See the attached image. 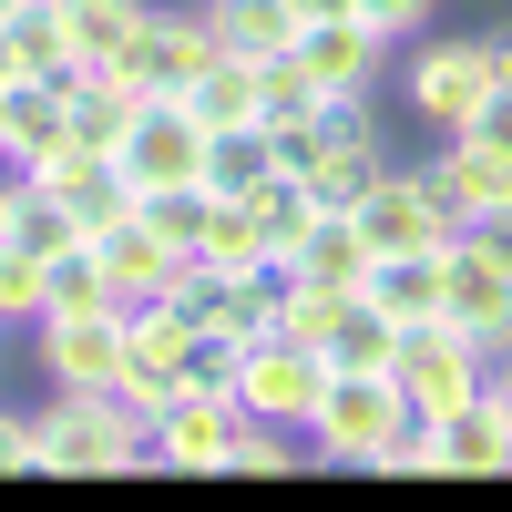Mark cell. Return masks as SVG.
<instances>
[{"mask_svg": "<svg viewBox=\"0 0 512 512\" xmlns=\"http://www.w3.org/2000/svg\"><path fill=\"white\" fill-rule=\"evenodd\" d=\"M31 451L62 482H123L144 472V410H123L113 390H52V410H31Z\"/></svg>", "mask_w": 512, "mask_h": 512, "instance_id": "cell-1", "label": "cell"}, {"mask_svg": "<svg viewBox=\"0 0 512 512\" xmlns=\"http://www.w3.org/2000/svg\"><path fill=\"white\" fill-rule=\"evenodd\" d=\"M441 318L472 328L492 369L512 359V226H451L441 236Z\"/></svg>", "mask_w": 512, "mask_h": 512, "instance_id": "cell-2", "label": "cell"}, {"mask_svg": "<svg viewBox=\"0 0 512 512\" xmlns=\"http://www.w3.org/2000/svg\"><path fill=\"white\" fill-rule=\"evenodd\" d=\"M410 420V400H400V379L390 369H328L318 379V410H308V461H369L379 441H390Z\"/></svg>", "mask_w": 512, "mask_h": 512, "instance_id": "cell-3", "label": "cell"}, {"mask_svg": "<svg viewBox=\"0 0 512 512\" xmlns=\"http://www.w3.org/2000/svg\"><path fill=\"white\" fill-rule=\"evenodd\" d=\"M246 400L236 390H175L144 420V472H236Z\"/></svg>", "mask_w": 512, "mask_h": 512, "instance_id": "cell-4", "label": "cell"}, {"mask_svg": "<svg viewBox=\"0 0 512 512\" xmlns=\"http://www.w3.org/2000/svg\"><path fill=\"white\" fill-rule=\"evenodd\" d=\"M390 379H400V400H410V420H441V410H461L492 379V349L472 328H451V318H420V328H400V359H390Z\"/></svg>", "mask_w": 512, "mask_h": 512, "instance_id": "cell-5", "label": "cell"}, {"mask_svg": "<svg viewBox=\"0 0 512 512\" xmlns=\"http://www.w3.org/2000/svg\"><path fill=\"white\" fill-rule=\"evenodd\" d=\"M113 164H123V185H134V195L195 185V175H205V123H195V103H185V93H144L134 123H123V144H113Z\"/></svg>", "mask_w": 512, "mask_h": 512, "instance_id": "cell-6", "label": "cell"}, {"mask_svg": "<svg viewBox=\"0 0 512 512\" xmlns=\"http://www.w3.org/2000/svg\"><path fill=\"white\" fill-rule=\"evenodd\" d=\"M185 349H195V328H185L175 297H134V308H123V379H113V400L154 420L175 400V379H185Z\"/></svg>", "mask_w": 512, "mask_h": 512, "instance_id": "cell-7", "label": "cell"}, {"mask_svg": "<svg viewBox=\"0 0 512 512\" xmlns=\"http://www.w3.org/2000/svg\"><path fill=\"white\" fill-rule=\"evenodd\" d=\"M349 216H359L369 256H410V246H441V236H451V205H441V185H431V164H379Z\"/></svg>", "mask_w": 512, "mask_h": 512, "instance_id": "cell-8", "label": "cell"}, {"mask_svg": "<svg viewBox=\"0 0 512 512\" xmlns=\"http://www.w3.org/2000/svg\"><path fill=\"white\" fill-rule=\"evenodd\" d=\"M318 379H328V359H318V349H297V338L256 328V338H246V369H236V400H246V420L308 431V410H318Z\"/></svg>", "mask_w": 512, "mask_h": 512, "instance_id": "cell-9", "label": "cell"}, {"mask_svg": "<svg viewBox=\"0 0 512 512\" xmlns=\"http://www.w3.org/2000/svg\"><path fill=\"white\" fill-rule=\"evenodd\" d=\"M482 103H492V52H482V31H472V41H431V52H410V113L431 123V134H472Z\"/></svg>", "mask_w": 512, "mask_h": 512, "instance_id": "cell-10", "label": "cell"}, {"mask_svg": "<svg viewBox=\"0 0 512 512\" xmlns=\"http://www.w3.org/2000/svg\"><path fill=\"white\" fill-rule=\"evenodd\" d=\"M41 379L52 390H113L123 379V308H52L41 318Z\"/></svg>", "mask_w": 512, "mask_h": 512, "instance_id": "cell-11", "label": "cell"}, {"mask_svg": "<svg viewBox=\"0 0 512 512\" xmlns=\"http://www.w3.org/2000/svg\"><path fill=\"white\" fill-rule=\"evenodd\" d=\"M420 441H431V472H451V482H492V472H512V410L492 400V379H482L461 410L420 420Z\"/></svg>", "mask_w": 512, "mask_h": 512, "instance_id": "cell-12", "label": "cell"}, {"mask_svg": "<svg viewBox=\"0 0 512 512\" xmlns=\"http://www.w3.org/2000/svg\"><path fill=\"white\" fill-rule=\"evenodd\" d=\"M431 185H441V205H451V226H512V154H502V144L441 134Z\"/></svg>", "mask_w": 512, "mask_h": 512, "instance_id": "cell-13", "label": "cell"}, {"mask_svg": "<svg viewBox=\"0 0 512 512\" xmlns=\"http://www.w3.org/2000/svg\"><path fill=\"white\" fill-rule=\"evenodd\" d=\"M216 52H226V41H216V21H205V11H154L113 72L134 82V93H185V82L216 62Z\"/></svg>", "mask_w": 512, "mask_h": 512, "instance_id": "cell-14", "label": "cell"}, {"mask_svg": "<svg viewBox=\"0 0 512 512\" xmlns=\"http://www.w3.org/2000/svg\"><path fill=\"white\" fill-rule=\"evenodd\" d=\"M72 93H82V72H21L0 93V164H31V154L72 144Z\"/></svg>", "mask_w": 512, "mask_h": 512, "instance_id": "cell-15", "label": "cell"}, {"mask_svg": "<svg viewBox=\"0 0 512 512\" xmlns=\"http://www.w3.org/2000/svg\"><path fill=\"white\" fill-rule=\"evenodd\" d=\"M82 246H93V267H103V287L123 297V308H134V297H164V287H175V267H185V256L164 246L144 216H113L103 236H82Z\"/></svg>", "mask_w": 512, "mask_h": 512, "instance_id": "cell-16", "label": "cell"}, {"mask_svg": "<svg viewBox=\"0 0 512 512\" xmlns=\"http://www.w3.org/2000/svg\"><path fill=\"white\" fill-rule=\"evenodd\" d=\"M287 52L308 62V82H318V93H369V82H379V62H390V41H379L369 21H308V31L287 41Z\"/></svg>", "mask_w": 512, "mask_h": 512, "instance_id": "cell-17", "label": "cell"}, {"mask_svg": "<svg viewBox=\"0 0 512 512\" xmlns=\"http://www.w3.org/2000/svg\"><path fill=\"white\" fill-rule=\"evenodd\" d=\"M0 246H21V256H41V267H52L62 246H82V216H72L52 185L11 175V185H0Z\"/></svg>", "mask_w": 512, "mask_h": 512, "instance_id": "cell-18", "label": "cell"}, {"mask_svg": "<svg viewBox=\"0 0 512 512\" xmlns=\"http://www.w3.org/2000/svg\"><path fill=\"white\" fill-rule=\"evenodd\" d=\"M369 308H390L400 328L420 318H441V246H410V256H369V277H359Z\"/></svg>", "mask_w": 512, "mask_h": 512, "instance_id": "cell-19", "label": "cell"}, {"mask_svg": "<svg viewBox=\"0 0 512 512\" xmlns=\"http://www.w3.org/2000/svg\"><path fill=\"white\" fill-rule=\"evenodd\" d=\"M0 72H72V21H62V0H11L0 11Z\"/></svg>", "mask_w": 512, "mask_h": 512, "instance_id": "cell-20", "label": "cell"}, {"mask_svg": "<svg viewBox=\"0 0 512 512\" xmlns=\"http://www.w3.org/2000/svg\"><path fill=\"white\" fill-rule=\"evenodd\" d=\"M287 267L308 277V287H359V277H369V236H359V216H349V205H318Z\"/></svg>", "mask_w": 512, "mask_h": 512, "instance_id": "cell-21", "label": "cell"}, {"mask_svg": "<svg viewBox=\"0 0 512 512\" xmlns=\"http://www.w3.org/2000/svg\"><path fill=\"white\" fill-rule=\"evenodd\" d=\"M62 21H72V72H113L154 21V0H62Z\"/></svg>", "mask_w": 512, "mask_h": 512, "instance_id": "cell-22", "label": "cell"}, {"mask_svg": "<svg viewBox=\"0 0 512 512\" xmlns=\"http://www.w3.org/2000/svg\"><path fill=\"white\" fill-rule=\"evenodd\" d=\"M185 267H216V277H256V267H267V236H256L246 195H205V236H195Z\"/></svg>", "mask_w": 512, "mask_h": 512, "instance_id": "cell-23", "label": "cell"}, {"mask_svg": "<svg viewBox=\"0 0 512 512\" xmlns=\"http://www.w3.org/2000/svg\"><path fill=\"white\" fill-rule=\"evenodd\" d=\"M277 175V134H267V123H226V134H205V195H256V185H267Z\"/></svg>", "mask_w": 512, "mask_h": 512, "instance_id": "cell-24", "label": "cell"}, {"mask_svg": "<svg viewBox=\"0 0 512 512\" xmlns=\"http://www.w3.org/2000/svg\"><path fill=\"white\" fill-rule=\"evenodd\" d=\"M205 21H216V41L226 52H246V62H267V52H287L297 31V0H205Z\"/></svg>", "mask_w": 512, "mask_h": 512, "instance_id": "cell-25", "label": "cell"}, {"mask_svg": "<svg viewBox=\"0 0 512 512\" xmlns=\"http://www.w3.org/2000/svg\"><path fill=\"white\" fill-rule=\"evenodd\" d=\"M185 103H195L205 134H226V123H267V113H256V62L246 52H216V62L185 82Z\"/></svg>", "mask_w": 512, "mask_h": 512, "instance_id": "cell-26", "label": "cell"}, {"mask_svg": "<svg viewBox=\"0 0 512 512\" xmlns=\"http://www.w3.org/2000/svg\"><path fill=\"white\" fill-rule=\"evenodd\" d=\"M390 359H400V318L349 287L338 297V328H328V369H390Z\"/></svg>", "mask_w": 512, "mask_h": 512, "instance_id": "cell-27", "label": "cell"}, {"mask_svg": "<svg viewBox=\"0 0 512 512\" xmlns=\"http://www.w3.org/2000/svg\"><path fill=\"white\" fill-rule=\"evenodd\" d=\"M338 297H349V287H308V277H297V287L277 297V318H267V328H277V338H297V349H318V359H328V328H338Z\"/></svg>", "mask_w": 512, "mask_h": 512, "instance_id": "cell-28", "label": "cell"}, {"mask_svg": "<svg viewBox=\"0 0 512 512\" xmlns=\"http://www.w3.org/2000/svg\"><path fill=\"white\" fill-rule=\"evenodd\" d=\"M318 103H328V93L308 82L297 52H267V62H256V113H267V123H297V113H318Z\"/></svg>", "mask_w": 512, "mask_h": 512, "instance_id": "cell-29", "label": "cell"}, {"mask_svg": "<svg viewBox=\"0 0 512 512\" xmlns=\"http://www.w3.org/2000/svg\"><path fill=\"white\" fill-rule=\"evenodd\" d=\"M134 216L175 246V256H195V236H205V185H164V195H134Z\"/></svg>", "mask_w": 512, "mask_h": 512, "instance_id": "cell-30", "label": "cell"}, {"mask_svg": "<svg viewBox=\"0 0 512 512\" xmlns=\"http://www.w3.org/2000/svg\"><path fill=\"white\" fill-rule=\"evenodd\" d=\"M41 308H52V287H41V256L0 246V328H41Z\"/></svg>", "mask_w": 512, "mask_h": 512, "instance_id": "cell-31", "label": "cell"}, {"mask_svg": "<svg viewBox=\"0 0 512 512\" xmlns=\"http://www.w3.org/2000/svg\"><path fill=\"white\" fill-rule=\"evenodd\" d=\"M41 287H52V308H103V267H93V246H62L52 256V267H41ZM52 308H41V318H52ZM113 308H123V297H113Z\"/></svg>", "mask_w": 512, "mask_h": 512, "instance_id": "cell-32", "label": "cell"}, {"mask_svg": "<svg viewBox=\"0 0 512 512\" xmlns=\"http://www.w3.org/2000/svg\"><path fill=\"white\" fill-rule=\"evenodd\" d=\"M236 369H246V338L195 328V349H185V379H175V390H236Z\"/></svg>", "mask_w": 512, "mask_h": 512, "instance_id": "cell-33", "label": "cell"}, {"mask_svg": "<svg viewBox=\"0 0 512 512\" xmlns=\"http://www.w3.org/2000/svg\"><path fill=\"white\" fill-rule=\"evenodd\" d=\"M431 11H441V0H359V21H369L379 41H410V31L431 21Z\"/></svg>", "mask_w": 512, "mask_h": 512, "instance_id": "cell-34", "label": "cell"}, {"mask_svg": "<svg viewBox=\"0 0 512 512\" xmlns=\"http://www.w3.org/2000/svg\"><path fill=\"white\" fill-rule=\"evenodd\" d=\"M21 472H41V451H31V420H21V410H0V482H21Z\"/></svg>", "mask_w": 512, "mask_h": 512, "instance_id": "cell-35", "label": "cell"}, {"mask_svg": "<svg viewBox=\"0 0 512 512\" xmlns=\"http://www.w3.org/2000/svg\"><path fill=\"white\" fill-rule=\"evenodd\" d=\"M472 134H482V144H502V154H512V82H492V103H482V113H472Z\"/></svg>", "mask_w": 512, "mask_h": 512, "instance_id": "cell-36", "label": "cell"}, {"mask_svg": "<svg viewBox=\"0 0 512 512\" xmlns=\"http://www.w3.org/2000/svg\"><path fill=\"white\" fill-rule=\"evenodd\" d=\"M297 21H359V0H297Z\"/></svg>", "mask_w": 512, "mask_h": 512, "instance_id": "cell-37", "label": "cell"}, {"mask_svg": "<svg viewBox=\"0 0 512 512\" xmlns=\"http://www.w3.org/2000/svg\"><path fill=\"white\" fill-rule=\"evenodd\" d=\"M482 52H492V82H512V31H482Z\"/></svg>", "mask_w": 512, "mask_h": 512, "instance_id": "cell-38", "label": "cell"}, {"mask_svg": "<svg viewBox=\"0 0 512 512\" xmlns=\"http://www.w3.org/2000/svg\"><path fill=\"white\" fill-rule=\"evenodd\" d=\"M492 400H502V410H512V359H502V369H492Z\"/></svg>", "mask_w": 512, "mask_h": 512, "instance_id": "cell-39", "label": "cell"}, {"mask_svg": "<svg viewBox=\"0 0 512 512\" xmlns=\"http://www.w3.org/2000/svg\"><path fill=\"white\" fill-rule=\"evenodd\" d=\"M0 93H11V72H0Z\"/></svg>", "mask_w": 512, "mask_h": 512, "instance_id": "cell-40", "label": "cell"}, {"mask_svg": "<svg viewBox=\"0 0 512 512\" xmlns=\"http://www.w3.org/2000/svg\"><path fill=\"white\" fill-rule=\"evenodd\" d=\"M0 11H11V0H0Z\"/></svg>", "mask_w": 512, "mask_h": 512, "instance_id": "cell-41", "label": "cell"}, {"mask_svg": "<svg viewBox=\"0 0 512 512\" xmlns=\"http://www.w3.org/2000/svg\"><path fill=\"white\" fill-rule=\"evenodd\" d=\"M0 185H11V175H0Z\"/></svg>", "mask_w": 512, "mask_h": 512, "instance_id": "cell-42", "label": "cell"}]
</instances>
